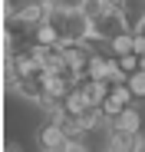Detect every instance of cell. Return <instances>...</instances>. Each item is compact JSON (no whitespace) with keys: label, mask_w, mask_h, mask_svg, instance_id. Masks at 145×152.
<instances>
[{"label":"cell","mask_w":145,"mask_h":152,"mask_svg":"<svg viewBox=\"0 0 145 152\" xmlns=\"http://www.w3.org/2000/svg\"><path fill=\"white\" fill-rule=\"evenodd\" d=\"M106 145L115 149V152H135V149H145V136H142V132H129V129H115V126H109Z\"/></svg>","instance_id":"obj_2"},{"label":"cell","mask_w":145,"mask_h":152,"mask_svg":"<svg viewBox=\"0 0 145 152\" xmlns=\"http://www.w3.org/2000/svg\"><path fill=\"white\" fill-rule=\"evenodd\" d=\"M142 69H145V53H142Z\"/></svg>","instance_id":"obj_13"},{"label":"cell","mask_w":145,"mask_h":152,"mask_svg":"<svg viewBox=\"0 0 145 152\" xmlns=\"http://www.w3.org/2000/svg\"><path fill=\"white\" fill-rule=\"evenodd\" d=\"M92 37V20L83 13V7H72L66 20V37L63 40H89Z\"/></svg>","instance_id":"obj_4"},{"label":"cell","mask_w":145,"mask_h":152,"mask_svg":"<svg viewBox=\"0 0 145 152\" xmlns=\"http://www.w3.org/2000/svg\"><path fill=\"white\" fill-rule=\"evenodd\" d=\"M36 142H40V149H66L69 145V136L63 132V126L56 122V119H50V122H43L40 126V132H36Z\"/></svg>","instance_id":"obj_3"},{"label":"cell","mask_w":145,"mask_h":152,"mask_svg":"<svg viewBox=\"0 0 145 152\" xmlns=\"http://www.w3.org/2000/svg\"><path fill=\"white\" fill-rule=\"evenodd\" d=\"M115 63H119V69L122 73H135V69H142V53H122V56H115Z\"/></svg>","instance_id":"obj_9"},{"label":"cell","mask_w":145,"mask_h":152,"mask_svg":"<svg viewBox=\"0 0 145 152\" xmlns=\"http://www.w3.org/2000/svg\"><path fill=\"white\" fill-rule=\"evenodd\" d=\"M119 10H122L125 27H129L132 33L142 30V23H145V0H122V4H119Z\"/></svg>","instance_id":"obj_5"},{"label":"cell","mask_w":145,"mask_h":152,"mask_svg":"<svg viewBox=\"0 0 145 152\" xmlns=\"http://www.w3.org/2000/svg\"><path fill=\"white\" fill-rule=\"evenodd\" d=\"M112 53H115V56H122V53H135V33H132V30L119 33V37L112 40Z\"/></svg>","instance_id":"obj_8"},{"label":"cell","mask_w":145,"mask_h":152,"mask_svg":"<svg viewBox=\"0 0 145 152\" xmlns=\"http://www.w3.org/2000/svg\"><path fill=\"white\" fill-rule=\"evenodd\" d=\"M86 106H92V103H89V96H86L83 86H72V89L63 96V113H69V116H79Z\"/></svg>","instance_id":"obj_6"},{"label":"cell","mask_w":145,"mask_h":152,"mask_svg":"<svg viewBox=\"0 0 145 152\" xmlns=\"http://www.w3.org/2000/svg\"><path fill=\"white\" fill-rule=\"evenodd\" d=\"M129 27H125V17H122V10H115V7H109L102 17H96L92 20V37L96 40H115L119 33H125Z\"/></svg>","instance_id":"obj_1"},{"label":"cell","mask_w":145,"mask_h":152,"mask_svg":"<svg viewBox=\"0 0 145 152\" xmlns=\"http://www.w3.org/2000/svg\"><path fill=\"white\" fill-rule=\"evenodd\" d=\"M138 33H145V23H142V30H138Z\"/></svg>","instance_id":"obj_14"},{"label":"cell","mask_w":145,"mask_h":152,"mask_svg":"<svg viewBox=\"0 0 145 152\" xmlns=\"http://www.w3.org/2000/svg\"><path fill=\"white\" fill-rule=\"evenodd\" d=\"M109 126H115V129H129V132H138V129H142V113H138L135 106H125L119 116L109 119Z\"/></svg>","instance_id":"obj_7"},{"label":"cell","mask_w":145,"mask_h":152,"mask_svg":"<svg viewBox=\"0 0 145 152\" xmlns=\"http://www.w3.org/2000/svg\"><path fill=\"white\" fill-rule=\"evenodd\" d=\"M102 109H106V119H112V116H119L125 109V103H119L115 96H106V103H102Z\"/></svg>","instance_id":"obj_12"},{"label":"cell","mask_w":145,"mask_h":152,"mask_svg":"<svg viewBox=\"0 0 145 152\" xmlns=\"http://www.w3.org/2000/svg\"><path fill=\"white\" fill-rule=\"evenodd\" d=\"M125 83H129V89H132L135 99H145V69H135Z\"/></svg>","instance_id":"obj_10"},{"label":"cell","mask_w":145,"mask_h":152,"mask_svg":"<svg viewBox=\"0 0 145 152\" xmlns=\"http://www.w3.org/2000/svg\"><path fill=\"white\" fill-rule=\"evenodd\" d=\"M109 10V0H83V13L89 17V20H96V17H102Z\"/></svg>","instance_id":"obj_11"}]
</instances>
